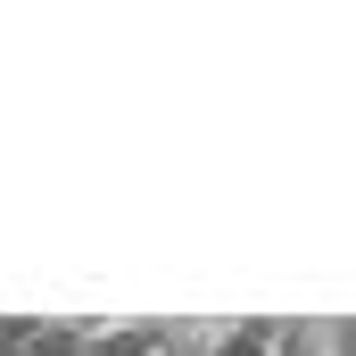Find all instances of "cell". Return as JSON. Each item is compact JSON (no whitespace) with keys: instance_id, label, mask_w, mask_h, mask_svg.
I'll use <instances>...</instances> for the list:
<instances>
[{"instance_id":"obj_2","label":"cell","mask_w":356,"mask_h":356,"mask_svg":"<svg viewBox=\"0 0 356 356\" xmlns=\"http://www.w3.org/2000/svg\"><path fill=\"white\" fill-rule=\"evenodd\" d=\"M273 356H340V332L332 323H282L273 332Z\"/></svg>"},{"instance_id":"obj_3","label":"cell","mask_w":356,"mask_h":356,"mask_svg":"<svg viewBox=\"0 0 356 356\" xmlns=\"http://www.w3.org/2000/svg\"><path fill=\"white\" fill-rule=\"evenodd\" d=\"M273 332L282 323H216V348L207 356H273Z\"/></svg>"},{"instance_id":"obj_5","label":"cell","mask_w":356,"mask_h":356,"mask_svg":"<svg viewBox=\"0 0 356 356\" xmlns=\"http://www.w3.org/2000/svg\"><path fill=\"white\" fill-rule=\"evenodd\" d=\"M340 356H356V348H340Z\"/></svg>"},{"instance_id":"obj_4","label":"cell","mask_w":356,"mask_h":356,"mask_svg":"<svg viewBox=\"0 0 356 356\" xmlns=\"http://www.w3.org/2000/svg\"><path fill=\"white\" fill-rule=\"evenodd\" d=\"M0 356H17V348H8V340H0Z\"/></svg>"},{"instance_id":"obj_1","label":"cell","mask_w":356,"mask_h":356,"mask_svg":"<svg viewBox=\"0 0 356 356\" xmlns=\"http://www.w3.org/2000/svg\"><path fill=\"white\" fill-rule=\"evenodd\" d=\"M83 356H158V323H133V315L91 323L83 315Z\"/></svg>"}]
</instances>
